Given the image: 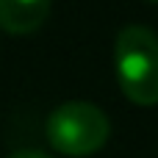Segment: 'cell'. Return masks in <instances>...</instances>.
Instances as JSON below:
<instances>
[{"instance_id": "6da1fadb", "label": "cell", "mask_w": 158, "mask_h": 158, "mask_svg": "<svg viewBox=\"0 0 158 158\" xmlns=\"http://www.w3.org/2000/svg\"><path fill=\"white\" fill-rule=\"evenodd\" d=\"M117 78L125 97L136 106L158 103V33L147 25H128L114 44Z\"/></svg>"}, {"instance_id": "7a4b0ae2", "label": "cell", "mask_w": 158, "mask_h": 158, "mask_svg": "<svg viewBox=\"0 0 158 158\" xmlns=\"http://www.w3.org/2000/svg\"><path fill=\"white\" fill-rule=\"evenodd\" d=\"M44 131H47V142L58 153L92 156L108 142L111 122L100 106L86 100H69L50 111Z\"/></svg>"}, {"instance_id": "3957f363", "label": "cell", "mask_w": 158, "mask_h": 158, "mask_svg": "<svg viewBox=\"0 0 158 158\" xmlns=\"http://www.w3.org/2000/svg\"><path fill=\"white\" fill-rule=\"evenodd\" d=\"M50 17L47 0H0V28L11 33H31Z\"/></svg>"}, {"instance_id": "277c9868", "label": "cell", "mask_w": 158, "mask_h": 158, "mask_svg": "<svg viewBox=\"0 0 158 158\" xmlns=\"http://www.w3.org/2000/svg\"><path fill=\"white\" fill-rule=\"evenodd\" d=\"M8 158H50V156H44L39 150H19V153H14V156H8Z\"/></svg>"}]
</instances>
